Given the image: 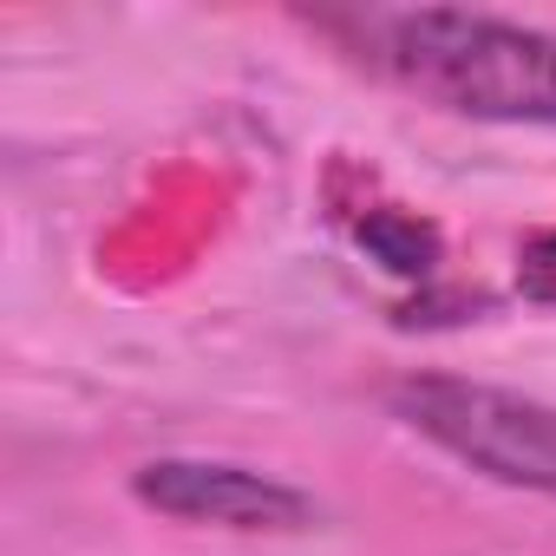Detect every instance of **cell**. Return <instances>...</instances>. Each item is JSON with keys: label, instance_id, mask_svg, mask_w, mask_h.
I'll list each match as a JSON object with an SVG mask.
<instances>
[{"label": "cell", "instance_id": "obj_5", "mask_svg": "<svg viewBox=\"0 0 556 556\" xmlns=\"http://www.w3.org/2000/svg\"><path fill=\"white\" fill-rule=\"evenodd\" d=\"M517 289L536 308H556V229L523 236V249H517Z\"/></svg>", "mask_w": 556, "mask_h": 556}, {"label": "cell", "instance_id": "obj_1", "mask_svg": "<svg viewBox=\"0 0 556 556\" xmlns=\"http://www.w3.org/2000/svg\"><path fill=\"white\" fill-rule=\"evenodd\" d=\"M367 60L400 92L484 118V125H556V34L471 14V8H393L367 14Z\"/></svg>", "mask_w": 556, "mask_h": 556}, {"label": "cell", "instance_id": "obj_4", "mask_svg": "<svg viewBox=\"0 0 556 556\" xmlns=\"http://www.w3.org/2000/svg\"><path fill=\"white\" fill-rule=\"evenodd\" d=\"M354 242L387 268V275H432L439 268V229L426 223V216H413V210H400V203H374L367 216H354Z\"/></svg>", "mask_w": 556, "mask_h": 556}, {"label": "cell", "instance_id": "obj_3", "mask_svg": "<svg viewBox=\"0 0 556 556\" xmlns=\"http://www.w3.org/2000/svg\"><path fill=\"white\" fill-rule=\"evenodd\" d=\"M131 497L170 523H197V530H308L315 504L308 491L249 471V465H223V458H151L131 471Z\"/></svg>", "mask_w": 556, "mask_h": 556}, {"label": "cell", "instance_id": "obj_2", "mask_svg": "<svg viewBox=\"0 0 556 556\" xmlns=\"http://www.w3.org/2000/svg\"><path fill=\"white\" fill-rule=\"evenodd\" d=\"M387 406L400 426H413L478 478L556 497V406L458 374H406L387 387Z\"/></svg>", "mask_w": 556, "mask_h": 556}]
</instances>
